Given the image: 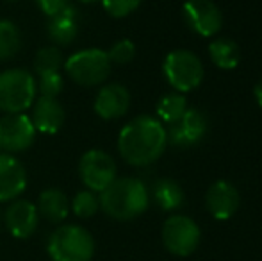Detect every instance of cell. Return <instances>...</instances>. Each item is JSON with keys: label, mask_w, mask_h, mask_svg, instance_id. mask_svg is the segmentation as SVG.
I'll return each instance as SVG.
<instances>
[{"label": "cell", "mask_w": 262, "mask_h": 261, "mask_svg": "<svg viewBox=\"0 0 262 261\" xmlns=\"http://www.w3.org/2000/svg\"><path fill=\"white\" fill-rule=\"evenodd\" d=\"M168 145L166 127L161 120L143 115L130 120L118 136V152L132 167L156 163Z\"/></svg>", "instance_id": "obj_1"}, {"label": "cell", "mask_w": 262, "mask_h": 261, "mask_svg": "<svg viewBox=\"0 0 262 261\" xmlns=\"http://www.w3.org/2000/svg\"><path fill=\"white\" fill-rule=\"evenodd\" d=\"M98 200L107 216L120 222H128L146 211L150 195L146 186L139 179L121 177L114 179L100 193Z\"/></svg>", "instance_id": "obj_2"}, {"label": "cell", "mask_w": 262, "mask_h": 261, "mask_svg": "<svg viewBox=\"0 0 262 261\" xmlns=\"http://www.w3.org/2000/svg\"><path fill=\"white\" fill-rule=\"evenodd\" d=\"M47 251L52 261H91L95 240L86 227L64 224L50 234Z\"/></svg>", "instance_id": "obj_3"}, {"label": "cell", "mask_w": 262, "mask_h": 261, "mask_svg": "<svg viewBox=\"0 0 262 261\" xmlns=\"http://www.w3.org/2000/svg\"><path fill=\"white\" fill-rule=\"evenodd\" d=\"M38 86L31 72L11 68L0 73V111L24 113L34 104Z\"/></svg>", "instance_id": "obj_4"}, {"label": "cell", "mask_w": 262, "mask_h": 261, "mask_svg": "<svg viewBox=\"0 0 262 261\" xmlns=\"http://www.w3.org/2000/svg\"><path fill=\"white\" fill-rule=\"evenodd\" d=\"M111 61L105 50L84 49L72 54L64 61V70L68 77L79 86H98L105 83L111 73Z\"/></svg>", "instance_id": "obj_5"}, {"label": "cell", "mask_w": 262, "mask_h": 261, "mask_svg": "<svg viewBox=\"0 0 262 261\" xmlns=\"http://www.w3.org/2000/svg\"><path fill=\"white\" fill-rule=\"evenodd\" d=\"M164 77L179 93H186L198 88L204 81V65L200 57L191 50H173L166 56Z\"/></svg>", "instance_id": "obj_6"}, {"label": "cell", "mask_w": 262, "mask_h": 261, "mask_svg": "<svg viewBox=\"0 0 262 261\" xmlns=\"http://www.w3.org/2000/svg\"><path fill=\"white\" fill-rule=\"evenodd\" d=\"M200 227L194 220L184 215H173L162 226V244L173 256L186 258L200 245Z\"/></svg>", "instance_id": "obj_7"}, {"label": "cell", "mask_w": 262, "mask_h": 261, "mask_svg": "<svg viewBox=\"0 0 262 261\" xmlns=\"http://www.w3.org/2000/svg\"><path fill=\"white\" fill-rule=\"evenodd\" d=\"M79 175L88 190L102 193L116 179V163L113 156H109L105 150H88L80 157Z\"/></svg>", "instance_id": "obj_8"}, {"label": "cell", "mask_w": 262, "mask_h": 261, "mask_svg": "<svg viewBox=\"0 0 262 261\" xmlns=\"http://www.w3.org/2000/svg\"><path fill=\"white\" fill-rule=\"evenodd\" d=\"M36 129L31 116L24 113H6L0 116V149L6 154L24 152L34 143Z\"/></svg>", "instance_id": "obj_9"}, {"label": "cell", "mask_w": 262, "mask_h": 261, "mask_svg": "<svg viewBox=\"0 0 262 261\" xmlns=\"http://www.w3.org/2000/svg\"><path fill=\"white\" fill-rule=\"evenodd\" d=\"M182 14L187 27L204 38L217 34L223 25V14L212 0H187Z\"/></svg>", "instance_id": "obj_10"}, {"label": "cell", "mask_w": 262, "mask_h": 261, "mask_svg": "<svg viewBox=\"0 0 262 261\" xmlns=\"http://www.w3.org/2000/svg\"><path fill=\"white\" fill-rule=\"evenodd\" d=\"M207 127L209 124L204 113L187 108L186 113L177 122L169 124L166 136H168V142L173 145L191 147L204 139V136L207 134Z\"/></svg>", "instance_id": "obj_11"}, {"label": "cell", "mask_w": 262, "mask_h": 261, "mask_svg": "<svg viewBox=\"0 0 262 261\" xmlns=\"http://www.w3.org/2000/svg\"><path fill=\"white\" fill-rule=\"evenodd\" d=\"M4 224H6L7 231L11 236L18 238V240H25V238L32 236L38 229L39 224V213L36 204L29 200H13L9 208L4 213Z\"/></svg>", "instance_id": "obj_12"}, {"label": "cell", "mask_w": 262, "mask_h": 261, "mask_svg": "<svg viewBox=\"0 0 262 261\" xmlns=\"http://www.w3.org/2000/svg\"><path fill=\"white\" fill-rule=\"evenodd\" d=\"M95 113L104 120H118L130 108V93L123 84L111 83L100 88L95 98Z\"/></svg>", "instance_id": "obj_13"}, {"label": "cell", "mask_w": 262, "mask_h": 261, "mask_svg": "<svg viewBox=\"0 0 262 261\" xmlns=\"http://www.w3.org/2000/svg\"><path fill=\"white\" fill-rule=\"evenodd\" d=\"M27 186V174L14 156L0 152V202L16 200Z\"/></svg>", "instance_id": "obj_14"}, {"label": "cell", "mask_w": 262, "mask_h": 261, "mask_svg": "<svg viewBox=\"0 0 262 261\" xmlns=\"http://www.w3.org/2000/svg\"><path fill=\"white\" fill-rule=\"evenodd\" d=\"M239 202L241 197L237 188L228 181H216L214 185H210L205 195V206L216 220H228L230 216H234Z\"/></svg>", "instance_id": "obj_15"}, {"label": "cell", "mask_w": 262, "mask_h": 261, "mask_svg": "<svg viewBox=\"0 0 262 261\" xmlns=\"http://www.w3.org/2000/svg\"><path fill=\"white\" fill-rule=\"evenodd\" d=\"M64 118H66L64 108L55 98L39 97L34 102L31 122L36 131L43 132V134H55V132L61 131Z\"/></svg>", "instance_id": "obj_16"}, {"label": "cell", "mask_w": 262, "mask_h": 261, "mask_svg": "<svg viewBox=\"0 0 262 261\" xmlns=\"http://www.w3.org/2000/svg\"><path fill=\"white\" fill-rule=\"evenodd\" d=\"M79 34V13L75 7L68 6L59 14L50 18L49 36L57 45H70Z\"/></svg>", "instance_id": "obj_17"}, {"label": "cell", "mask_w": 262, "mask_h": 261, "mask_svg": "<svg viewBox=\"0 0 262 261\" xmlns=\"http://www.w3.org/2000/svg\"><path fill=\"white\" fill-rule=\"evenodd\" d=\"M36 208H38L39 216H43L45 220L52 224H61L70 213V200L64 192L57 188H49L41 192Z\"/></svg>", "instance_id": "obj_18"}, {"label": "cell", "mask_w": 262, "mask_h": 261, "mask_svg": "<svg viewBox=\"0 0 262 261\" xmlns=\"http://www.w3.org/2000/svg\"><path fill=\"white\" fill-rule=\"evenodd\" d=\"M154 200L162 211H175L184 206L186 195L175 179H159L154 186Z\"/></svg>", "instance_id": "obj_19"}, {"label": "cell", "mask_w": 262, "mask_h": 261, "mask_svg": "<svg viewBox=\"0 0 262 261\" xmlns=\"http://www.w3.org/2000/svg\"><path fill=\"white\" fill-rule=\"evenodd\" d=\"M210 61L221 70H234L241 59L239 45L230 38H217L209 45Z\"/></svg>", "instance_id": "obj_20"}, {"label": "cell", "mask_w": 262, "mask_h": 261, "mask_svg": "<svg viewBox=\"0 0 262 261\" xmlns=\"http://www.w3.org/2000/svg\"><path fill=\"white\" fill-rule=\"evenodd\" d=\"M21 49V32L11 20H0V61L13 59Z\"/></svg>", "instance_id": "obj_21"}, {"label": "cell", "mask_w": 262, "mask_h": 261, "mask_svg": "<svg viewBox=\"0 0 262 261\" xmlns=\"http://www.w3.org/2000/svg\"><path fill=\"white\" fill-rule=\"evenodd\" d=\"M186 109H187V101L182 93H166L157 102L156 111L157 116L161 118V122H166L169 126V124L177 122L186 113Z\"/></svg>", "instance_id": "obj_22"}, {"label": "cell", "mask_w": 262, "mask_h": 261, "mask_svg": "<svg viewBox=\"0 0 262 261\" xmlns=\"http://www.w3.org/2000/svg\"><path fill=\"white\" fill-rule=\"evenodd\" d=\"M61 66H64V61L59 47H43L34 57V72L39 77L47 73H57Z\"/></svg>", "instance_id": "obj_23"}, {"label": "cell", "mask_w": 262, "mask_h": 261, "mask_svg": "<svg viewBox=\"0 0 262 261\" xmlns=\"http://www.w3.org/2000/svg\"><path fill=\"white\" fill-rule=\"evenodd\" d=\"M70 209H72V211L75 213V216H79V218H91V216L100 209V200L95 195V192L84 190V192H79L73 197L72 204H70Z\"/></svg>", "instance_id": "obj_24"}, {"label": "cell", "mask_w": 262, "mask_h": 261, "mask_svg": "<svg viewBox=\"0 0 262 261\" xmlns=\"http://www.w3.org/2000/svg\"><path fill=\"white\" fill-rule=\"evenodd\" d=\"M111 63L116 65H127L134 59L136 56V45L130 42V39H118L113 47L107 52Z\"/></svg>", "instance_id": "obj_25"}, {"label": "cell", "mask_w": 262, "mask_h": 261, "mask_svg": "<svg viewBox=\"0 0 262 261\" xmlns=\"http://www.w3.org/2000/svg\"><path fill=\"white\" fill-rule=\"evenodd\" d=\"M38 86V91L41 93V97H49V98H55L64 88V81H62L61 73H47V75H41L39 81L36 83Z\"/></svg>", "instance_id": "obj_26"}, {"label": "cell", "mask_w": 262, "mask_h": 261, "mask_svg": "<svg viewBox=\"0 0 262 261\" xmlns=\"http://www.w3.org/2000/svg\"><path fill=\"white\" fill-rule=\"evenodd\" d=\"M143 0H102V6L113 18H125L134 13Z\"/></svg>", "instance_id": "obj_27"}, {"label": "cell", "mask_w": 262, "mask_h": 261, "mask_svg": "<svg viewBox=\"0 0 262 261\" xmlns=\"http://www.w3.org/2000/svg\"><path fill=\"white\" fill-rule=\"evenodd\" d=\"M41 9V13H45L49 18L59 14L66 6H68V0H36Z\"/></svg>", "instance_id": "obj_28"}, {"label": "cell", "mask_w": 262, "mask_h": 261, "mask_svg": "<svg viewBox=\"0 0 262 261\" xmlns=\"http://www.w3.org/2000/svg\"><path fill=\"white\" fill-rule=\"evenodd\" d=\"M253 95H255L257 104L262 108V81H259V83L255 84V88H253Z\"/></svg>", "instance_id": "obj_29"}, {"label": "cell", "mask_w": 262, "mask_h": 261, "mask_svg": "<svg viewBox=\"0 0 262 261\" xmlns=\"http://www.w3.org/2000/svg\"><path fill=\"white\" fill-rule=\"evenodd\" d=\"M80 2H97V0H80Z\"/></svg>", "instance_id": "obj_30"}]
</instances>
